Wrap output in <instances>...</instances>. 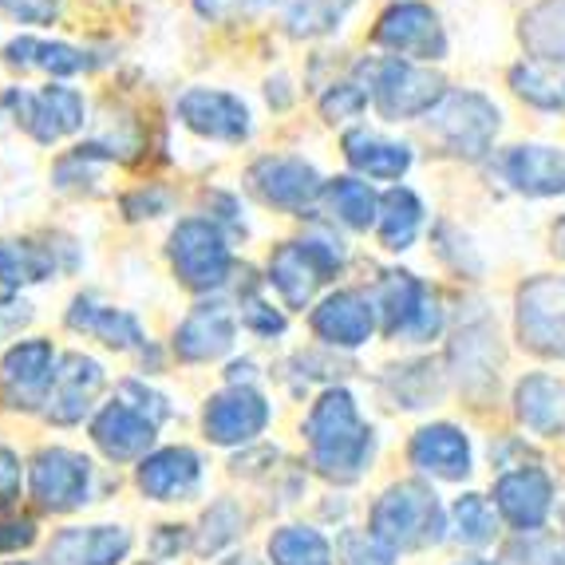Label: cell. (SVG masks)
Instances as JSON below:
<instances>
[{
  "mask_svg": "<svg viewBox=\"0 0 565 565\" xmlns=\"http://www.w3.org/2000/svg\"><path fill=\"white\" fill-rule=\"evenodd\" d=\"M309 447H312V467L324 479L352 482L364 471L367 455H372V431L367 424H360L356 399L344 387H329L309 415Z\"/></svg>",
  "mask_w": 565,
  "mask_h": 565,
  "instance_id": "cell-1",
  "label": "cell"
},
{
  "mask_svg": "<svg viewBox=\"0 0 565 565\" xmlns=\"http://www.w3.org/2000/svg\"><path fill=\"white\" fill-rule=\"evenodd\" d=\"M444 507L424 482H399L384 490V499L372 510V534L392 550H424L444 542Z\"/></svg>",
  "mask_w": 565,
  "mask_h": 565,
  "instance_id": "cell-2",
  "label": "cell"
},
{
  "mask_svg": "<svg viewBox=\"0 0 565 565\" xmlns=\"http://www.w3.org/2000/svg\"><path fill=\"white\" fill-rule=\"evenodd\" d=\"M427 127L451 154L479 159L482 151H490V142L499 135V107L475 92H451L431 111Z\"/></svg>",
  "mask_w": 565,
  "mask_h": 565,
  "instance_id": "cell-3",
  "label": "cell"
},
{
  "mask_svg": "<svg viewBox=\"0 0 565 565\" xmlns=\"http://www.w3.org/2000/svg\"><path fill=\"white\" fill-rule=\"evenodd\" d=\"M519 337L534 356L565 360V277H534L522 285Z\"/></svg>",
  "mask_w": 565,
  "mask_h": 565,
  "instance_id": "cell-4",
  "label": "cell"
},
{
  "mask_svg": "<svg viewBox=\"0 0 565 565\" xmlns=\"http://www.w3.org/2000/svg\"><path fill=\"white\" fill-rule=\"evenodd\" d=\"M170 262L190 289H217L230 277V245L210 222H182L170 234Z\"/></svg>",
  "mask_w": 565,
  "mask_h": 565,
  "instance_id": "cell-5",
  "label": "cell"
},
{
  "mask_svg": "<svg viewBox=\"0 0 565 565\" xmlns=\"http://www.w3.org/2000/svg\"><path fill=\"white\" fill-rule=\"evenodd\" d=\"M444 79L431 67H415L404 60H387L376 67V107L387 119H415V115H431L444 104Z\"/></svg>",
  "mask_w": 565,
  "mask_h": 565,
  "instance_id": "cell-6",
  "label": "cell"
},
{
  "mask_svg": "<svg viewBox=\"0 0 565 565\" xmlns=\"http://www.w3.org/2000/svg\"><path fill=\"white\" fill-rule=\"evenodd\" d=\"M380 309H384V332L387 337H412V340H431L444 324L439 301L424 289V281H415L412 274H384L380 285Z\"/></svg>",
  "mask_w": 565,
  "mask_h": 565,
  "instance_id": "cell-7",
  "label": "cell"
},
{
  "mask_svg": "<svg viewBox=\"0 0 565 565\" xmlns=\"http://www.w3.org/2000/svg\"><path fill=\"white\" fill-rule=\"evenodd\" d=\"M376 44L392 47L399 56H419V60H439L447 56V36L444 24L427 4L419 0H399L380 17L376 24Z\"/></svg>",
  "mask_w": 565,
  "mask_h": 565,
  "instance_id": "cell-8",
  "label": "cell"
},
{
  "mask_svg": "<svg viewBox=\"0 0 565 565\" xmlns=\"http://www.w3.org/2000/svg\"><path fill=\"white\" fill-rule=\"evenodd\" d=\"M337 265H340V257L329 254L324 245L289 242V245H281L274 254V262H269V277H274L277 292H281L292 309H305V305L312 301V292L329 281V274Z\"/></svg>",
  "mask_w": 565,
  "mask_h": 565,
  "instance_id": "cell-9",
  "label": "cell"
},
{
  "mask_svg": "<svg viewBox=\"0 0 565 565\" xmlns=\"http://www.w3.org/2000/svg\"><path fill=\"white\" fill-rule=\"evenodd\" d=\"M92 487V462L76 451L52 447L32 459V494L44 510H76Z\"/></svg>",
  "mask_w": 565,
  "mask_h": 565,
  "instance_id": "cell-10",
  "label": "cell"
},
{
  "mask_svg": "<svg viewBox=\"0 0 565 565\" xmlns=\"http://www.w3.org/2000/svg\"><path fill=\"white\" fill-rule=\"evenodd\" d=\"M56 376V356L47 340H24L0 364V392L9 407H36L47 399V387Z\"/></svg>",
  "mask_w": 565,
  "mask_h": 565,
  "instance_id": "cell-11",
  "label": "cell"
},
{
  "mask_svg": "<svg viewBox=\"0 0 565 565\" xmlns=\"http://www.w3.org/2000/svg\"><path fill=\"white\" fill-rule=\"evenodd\" d=\"M20 127L40 142H56L84 127V99L72 87H44L36 95H12Z\"/></svg>",
  "mask_w": 565,
  "mask_h": 565,
  "instance_id": "cell-12",
  "label": "cell"
},
{
  "mask_svg": "<svg viewBox=\"0 0 565 565\" xmlns=\"http://www.w3.org/2000/svg\"><path fill=\"white\" fill-rule=\"evenodd\" d=\"M249 186L262 202L281 210H305L324 190L321 174L301 159H262L249 170Z\"/></svg>",
  "mask_w": 565,
  "mask_h": 565,
  "instance_id": "cell-13",
  "label": "cell"
},
{
  "mask_svg": "<svg viewBox=\"0 0 565 565\" xmlns=\"http://www.w3.org/2000/svg\"><path fill=\"white\" fill-rule=\"evenodd\" d=\"M99 387H104V367L95 364L92 356H72L60 360L56 376H52V387H47V399H44V412L52 424H79L84 412L92 407V399L99 396Z\"/></svg>",
  "mask_w": 565,
  "mask_h": 565,
  "instance_id": "cell-14",
  "label": "cell"
},
{
  "mask_svg": "<svg viewBox=\"0 0 565 565\" xmlns=\"http://www.w3.org/2000/svg\"><path fill=\"white\" fill-rule=\"evenodd\" d=\"M179 119L190 131L206 135V139L222 142H242L249 135V111L242 99L226 92H210V87H194L179 99Z\"/></svg>",
  "mask_w": 565,
  "mask_h": 565,
  "instance_id": "cell-15",
  "label": "cell"
},
{
  "mask_svg": "<svg viewBox=\"0 0 565 565\" xmlns=\"http://www.w3.org/2000/svg\"><path fill=\"white\" fill-rule=\"evenodd\" d=\"M494 499H499L502 519L519 530H537L546 522L550 507H554V482L546 471L526 467V471H510L494 487Z\"/></svg>",
  "mask_w": 565,
  "mask_h": 565,
  "instance_id": "cell-16",
  "label": "cell"
},
{
  "mask_svg": "<svg viewBox=\"0 0 565 565\" xmlns=\"http://www.w3.org/2000/svg\"><path fill=\"white\" fill-rule=\"evenodd\" d=\"M265 424H269V404L249 387H230L206 407V435L214 444H245L262 435Z\"/></svg>",
  "mask_w": 565,
  "mask_h": 565,
  "instance_id": "cell-17",
  "label": "cell"
},
{
  "mask_svg": "<svg viewBox=\"0 0 565 565\" xmlns=\"http://www.w3.org/2000/svg\"><path fill=\"white\" fill-rule=\"evenodd\" d=\"M131 537L119 526L64 530L47 546V565H115L127 557Z\"/></svg>",
  "mask_w": 565,
  "mask_h": 565,
  "instance_id": "cell-18",
  "label": "cell"
},
{
  "mask_svg": "<svg viewBox=\"0 0 565 565\" xmlns=\"http://www.w3.org/2000/svg\"><path fill=\"white\" fill-rule=\"evenodd\" d=\"M234 332H237L234 312H230L226 305H199V309L186 317V324L179 329V337H174V352H179L182 360H194V364L217 360L222 352H230Z\"/></svg>",
  "mask_w": 565,
  "mask_h": 565,
  "instance_id": "cell-19",
  "label": "cell"
},
{
  "mask_svg": "<svg viewBox=\"0 0 565 565\" xmlns=\"http://www.w3.org/2000/svg\"><path fill=\"white\" fill-rule=\"evenodd\" d=\"M154 427L147 415H139L135 407L127 404H111L104 407V412L95 415L92 424V439L99 444V451L107 455V459H139L147 447L154 444Z\"/></svg>",
  "mask_w": 565,
  "mask_h": 565,
  "instance_id": "cell-20",
  "label": "cell"
},
{
  "mask_svg": "<svg viewBox=\"0 0 565 565\" xmlns=\"http://www.w3.org/2000/svg\"><path fill=\"white\" fill-rule=\"evenodd\" d=\"M502 174L510 186L530 194V199L565 194V154L550 151V147H514L502 159Z\"/></svg>",
  "mask_w": 565,
  "mask_h": 565,
  "instance_id": "cell-21",
  "label": "cell"
},
{
  "mask_svg": "<svg viewBox=\"0 0 565 565\" xmlns=\"http://www.w3.org/2000/svg\"><path fill=\"white\" fill-rule=\"evenodd\" d=\"M312 329L321 332L324 340L340 344V349H356L372 337L376 329V317H372V305H367L364 292H332L321 309L312 312Z\"/></svg>",
  "mask_w": 565,
  "mask_h": 565,
  "instance_id": "cell-22",
  "label": "cell"
},
{
  "mask_svg": "<svg viewBox=\"0 0 565 565\" xmlns=\"http://www.w3.org/2000/svg\"><path fill=\"white\" fill-rule=\"evenodd\" d=\"M412 462L439 479H462L471 471V444L451 424H431L412 439Z\"/></svg>",
  "mask_w": 565,
  "mask_h": 565,
  "instance_id": "cell-23",
  "label": "cell"
},
{
  "mask_svg": "<svg viewBox=\"0 0 565 565\" xmlns=\"http://www.w3.org/2000/svg\"><path fill=\"white\" fill-rule=\"evenodd\" d=\"M199 482V455L186 451V447H167V451H154L142 459L139 467V487L151 494V499H179L190 487Z\"/></svg>",
  "mask_w": 565,
  "mask_h": 565,
  "instance_id": "cell-24",
  "label": "cell"
},
{
  "mask_svg": "<svg viewBox=\"0 0 565 565\" xmlns=\"http://www.w3.org/2000/svg\"><path fill=\"white\" fill-rule=\"evenodd\" d=\"M519 419L537 435H562L565 431V384L550 376H526L514 392Z\"/></svg>",
  "mask_w": 565,
  "mask_h": 565,
  "instance_id": "cell-25",
  "label": "cell"
},
{
  "mask_svg": "<svg viewBox=\"0 0 565 565\" xmlns=\"http://www.w3.org/2000/svg\"><path fill=\"white\" fill-rule=\"evenodd\" d=\"M519 36L537 64L565 67V0H542V4H534L522 17Z\"/></svg>",
  "mask_w": 565,
  "mask_h": 565,
  "instance_id": "cell-26",
  "label": "cell"
},
{
  "mask_svg": "<svg viewBox=\"0 0 565 565\" xmlns=\"http://www.w3.org/2000/svg\"><path fill=\"white\" fill-rule=\"evenodd\" d=\"M67 324L76 332L104 340L111 349H142V329L135 317H127V312H119V309H104V305H95V301H84V297L67 309Z\"/></svg>",
  "mask_w": 565,
  "mask_h": 565,
  "instance_id": "cell-27",
  "label": "cell"
},
{
  "mask_svg": "<svg viewBox=\"0 0 565 565\" xmlns=\"http://www.w3.org/2000/svg\"><path fill=\"white\" fill-rule=\"evenodd\" d=\"M344 154L367 179H404L407 167H412V151H407L404 142H387L367 131L344 135Z\"/></svg>",
  "mask_w": 565,
  "mask_h": 565,
  "instance_id": "cell-28",
  "label": "cell"
},
{
  "mask_svg": "<svg viewBox=\"0 0 565 565\" xmlns=\"http://www.w3.org/2000/svg\"><path fill=\"white\" fill-rule=\"evenodd\" d=\"M4 60L12 67H29V72H52V76H76L84 67H92V60L72 44H47L36 36H20L4 47Z\"/></svg>",
  "mask_w": 565,
  "mask_h": 565,
  "instance_id": "cell-29",
  "label": "cell"
},
{
  "mask_svg": "<svg viewBox=\"0 0 565 565\" xmlns=\"http://www.w3.org/2000/svg\"><path fill=\"white\" fill-rule=\"evenodd\" d=\"M419 222H424V206L412 190H387L384 202H380V237H384L387 249H407L419 234Z\"/></svg>",
  "mask_w": 565,
  "mask_h": 565,
  "instance_id": "cell-30",
  "label": "cell"
},
{
  "mask_svg": "<svg viewBox=\"0 0 565 565\" xmlns=\"http://www.w3.org/2000/svg\"><path fill=\"white\" fill-rule=\"evenodd\" d=\"M510 87L534 107L546 111H565V67L554 64H519L510 72Z\"/></svg>",
  "mask_w": 565,
  "mask_h": 565,
  "instance_id": "cell-31",
  "label": "cell"
},
{
  "mask_svg": "<svg viewBox=\"0 0 565 565\" xmlns=\"http://www.w3.org/2000/svg\"><path fill=\"white\" fill-rule=\"evenodd\" d=\"M349 4L352 0H285V29L297 40L324 36L337 29Z\"/></svg>",
  "mask_w": 565,
  "mask_h": 565,
  "instance_id": "cell-32",
  "label": "cell"
},
{
  "mask_svg": "<svg viewBox=\"0 0 565 565\" xmlns=\"http://www.w3.org/2000/svg\"><path fill=\"white\" fill-rule=\"evenodd\" d=\"M269 557L274 565H332V550L317 530L305 526H285L269 542Z\"/></svg>",
  "mask_w": 565,
  "mask_h": 565,
  "instance_id": "cell-33",
  "label": "cell"
},
{
  "mask_svg": "<svg viewBox=\"0 0 565 565\" xmlns=\"http://www.w3.org/2000/svg\"><path fill=\"white\" fill-rule=\"evenodd\" d=\"M47 257L40 254L36 245L17 242V245H0V301H9L20 285L44 281L47 277Z\"/></svg>",
  "mask_w": 565,
  "mask_h": 565,
  "instance_id": "cell-34",
  "label": "cell"
},
{
  "mask_svg": "<svg viewBox=\"0 0 565 565\" xmlns=\"http://www.w3.org/2000/svg\"><path fill=\"white\" fill-rule=\"evenodd\" d=\"M324 190H329V202H332V210H337V217L340 222H349L352 230H367L372 222H380V202L364 182L337 179Z\"/></svg>",
  "mask_w": 565,
  "mask_h": 565,
  "instance_id": "cell-35",
  "label": "cell"
},
{
  "mask_svg": "<svg viewBox=\"0 0 565 565\" xmlns=\"http://www.w3.org/2000/svg\"><path fill=\"white\" fill-rule=\"evenodd\" d=\"M455 530H459V537L471 542V546H482V542L494 537V514H490L482 494H462V499L455 502Z\"/></svg>",
  "mask_w": 565,
  "mask_h": 565,
  "instance_id": "cell-36",
  "label": "cell"
},
{
  "mask_svg": "<svg viewBox=\"0 0 565 565\" xmlns=\"http://www.w3.org/2000/svg\"><path fill=\"white\" fill-rule=\"evenodd\" d=\"M344 557L349 565H392L396 550L384 546L376 534H344Z\"/></svg>",
  "mask_w": 565,
  "mask_h": 565,
  "instance_id": "cell-37",
  "label": "cell"
},
{
  "mask_svg": "<svg viewBox=\"0 0 565 565\" xmlns=\"http://www.w3.org/2000/svg\"><path fill=\"white\" fill-rule=\"evenodd\" d=\"M202 526H206V534H202V550H217V546H226L230 537L237 534L242 519H237V510L230 507V502H217V507L206 514Z\"/></svg>",
  "mask_w": 565,
  "mask_h": 565,
  "instance_id": "cell-38",
  "label": "cell"
},
{
  "mask_svg": "<svg viewBox=\"0 0 565 565\" xmlns=\"http://www.w3.org/2000/svg\"><path fill=\"white\" fill-rule=\"evenodd\" d=\"M364 104H367V95L360 92L356 84H340L321 99V111H324V119H349V115H356Z\"/></svg>",
  "mask_w": 565,
  "mask_h": 565,
  "instance_id": "cell-39",
  "label": "cell"
},
{
  "mask_svg": "<svg viewBox=\"0 0 565 565\" xmlns=\"http://www.w3.org/2000/svg\"><path fill=\"white\" fill-rule=\"evenodd\" d=\"M0 9L17 20H29V24H44L60 12V0H0Z\"/></svg>",
  "mask_w": 565,
  "mask_h": 565,
  "instance_id": "cell-40",
  "label": "cell"
},
{
  "mask_svg": "<svg viewBox=\"0 0 565 565\" xmlns=\"http://www.w3.org/2000/svg\"><path fill=\"white\" fill-rule=\"evenodd\" d=\"M122 399H139V407H135V412L139 415H147V419H151V424H159V419H167V399L162 396H154V392H147V387H139V384H122ZM131 407V404H127Z\"/></svg>",
  "mask_w": 565,
  "mask_h": 565,
  "instance_id": "cell-41",
  "label": "cell"
},
{
  "mask_svg": "<svg viewBox=\"0 0 565 565\" xmlns=\"http://www.w3.org/2000/svg\"><path fill=\"white\" fill-rule=\"evenodd\" d=\"M36 542V526L29 519L17 522H0V554H12V550H24Z\"/></svg>",
  "mask_w": 565,
  "mask_h": 565,
  "instance_id": "cell-42",
  "label": "cell"
},
{
  "mask_svg": "<svg viewBox=\"0 0 565 565\" xmlns=\"http://www.w3.org/2000/svg\"><path fill=\"white\" fill-rule=\"evenodd\" d=\"M17 490H20V462L9 447H0V507L17 499Z\"/></svg>",
  "mask_w": 565,
  "mask_h": 565,
  "instance_id": "cell-43",
  "label": "cell"
},
{
  "mask_svg": "<svg viewBox=\"0 0 565 565\" xmlns=\"http://www.w3.org/2000/svg\"><path fill=\"white\" fill-rule=\"evenodd\" d=\"M554 249H557V254L565 257V222H562V226L554 230Z\"/></svg>",
  "mask_w": 565,
  "mask_h": 565,
  "instance_id": "cell-44",
  "label": "cell"
},
{
  "mask_svg": "<svg viewBox=\"0 0 565 565\" xmlns=\"http://www.w3.org/2000/svg\"><path fill=\"white\" fill-rule=\"evenodd\" d=\"M462 565H490V562H462Z\"/></svg>",
  "mask_w": 565,
  "mask_h": 565,
  "instance_id": "cell-45",
  "label": "cell"
},
{
  "mask_svg": "<svg viewBox=\"0 0 565 565\" xmlns=\"http://www.w3.org/2000/svg\"><path fill=\"white\" fill-rule=\"evenodd\" d=\"M554 565H565V557H557V562H554Z\"/></svg>",
  "mask_w": 565,
  "mask_h": 565,
  "instance_id": "cell-46",
  "label": "cell"
},
{
  "mask_svg": "<svg viewBox=\"0 0 565 565\" xmlns=\"http://www.w3.org/2000/svg\"><path fill=\"white\" fill-rule=\"evenodd\" d=\"M17 565H20V562H17Z\"/></svg>",
  "mask_w": 565,
  "mask_h": 565,
  "instance_id": "cell-47",
  "label": "cell"
}]
</instances>
